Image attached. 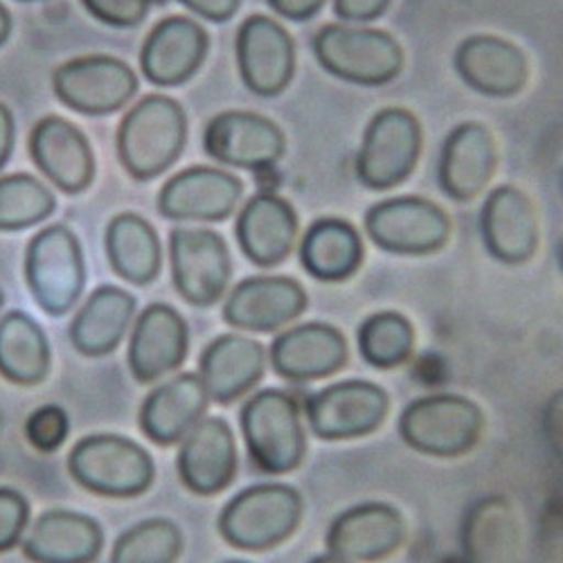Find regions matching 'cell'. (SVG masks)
<instances>
[{"mask_svg":"<svg viewBox=\"0 0 563 563\" xmlns=\"http://www.w3.org/2000/svg\"><path fill=\"white\" fill-rule=\"evenodd\" d=\"M187 118L183 107L167 96H147L122 120L118 154L135 180H150L167 172L183 154Z\"/></svg>","mask_w":563,"mask_h":563,"instance_id":"cell-1","label":"cell"},{"mask_svg":"<svg viewBox=\"0 0 563 563\" xmlns=\"http://www.w3.org/2000/svg\"><path fill=\"white\" fill-rule=\"evenodd\" d=\"M70 476L92 494L133 498L154 483L152 455L122 435H88L68 455Z\"/></svg>","mask_w":563,"mask_h":563,"instance_id":"cell-2","label":"cell"},{"mask_svg":"<svg viewBox=\"0 0 563 563\" xmlns=\"http://www.w3.org/2000/svg\"><path fill=\"white\" fill-rule=\"evenodd\" d=\"M313 55L330 75L361 86L388 84L404 68L399 41L369 27L324 25L313 38Z\"/></svg>","mask_w":563,"mask_h":563,"instance_id":"cell-3","label":"cell"},{"mask_svg":"<svg viewBox=\"0 0 563 563\" xmlns=\"http://www.w3.org/2000/svg\"><path fill=\"white\" fill-rule=\"evenodd\" d=\"M302 519V496L289 485H255L234 496L221 511L223 539L251 552L287 541Z\"/></svg>","mask_w":563,"mask_h":563,"instance_id":"cell-4","label":"cell"},{"mask_svg":"<svg viewBox=\"0 0 563 563\" xmlns=\"http://www.w3.org/2000/svg\"><path fill=\"white\" fill-rule=\"evenodd\" d=\"M485 429L478 404L460 395H431L406 406L399 435L408 446L435 457H457L472 451Z\"/></svg>","mask_w":563,"mask_h":563,"instance_id":"cell-5","label":"cell"},{"mask_svg":"<svg viewBox=\"0 0 563 563\" xmlns=\"http://www.w3.org/2000/svg\"><path fill=\"white\" fill-rule=\"evenodd\" d=\"M25 279L32 298L45 313H68L86 285L77 234L62 223L36 232L25 253Z\"/></svg>","mask_w":563,"mask_h":563,"instance_id":"cell-6","label":"cell"},{"mask_svg":"<svg viewBox=\"0 0 563 563\" xmlns=\"http://www.w3.org/2000/svg\"><path fill=\"white\" fill-rule=\"evenodd\" d=\"M242 431L257 468L289 474L307 453L298 404L285 390H262L242 408Z\"/></svg>","mask_w":563,"mask_h":563,"instance_id":"cell-7","label":"cell"},{"mask_svg":"<svg viewBox=\"0 0 563 563\" xmlns=\"http://www.w3.org/2000/svg\"><path fill=\"white\" fill-rule=\"evenodd\" d=\"M421 126L406 109H384L365 129L356 161L358 180L369 190H390L417 167Z\"/></svg>","mask_w":563,"mask_h":563,"instance_id":"cell-8","label":"cell"},{"mask_svg":"<svg viewBox=\"0 0 563 563\" xmlns=\"http://www.w3.org/2000/svg\"><path fill=\"white\" fill-rule=\"evenodd\" d=\"M372 242L397 255H429L446 246L451 219L433 201L397 197L372 206L365 217Z\"/></svg>","mask_w":563,"mask_h":563,"instance_id":"cell-9","label":"cell"},{"mask_svg":"<svg viewBox=\"0 0 563 563\" xmlns=\"http://www.w3.org/2000/svg\"><path fill=\"white\" fill-rule=\"evenodd\" d=\"M172 273L178 294L195 307H212L230 285L232 260L221 234L178 228L169 238Z\"/></svg>","mask_w":563,"mask_h":563,"instance_id":"cell-10","label":"cell"},{"mask_svg":"<svg viewBox=\"0 0 563 563\" xmlns=\"http://www.w3.org/2000/svg\"><path fill=\"white\" fill-rule=\"evenodd\" d=\"M53 86L68 109L84 115H109L133 100L137 77L122 59L92 55L64 64Z\"/></svg>","mask_w":563,"mask_h":563,"instance_id":"cell-11","label":"cell"},{"mask_svg":"<svg viewBox=\"0 0 563 563\" xmlns=\"http://www.w3.org/2000/svg\"><path fill=\"white\" fill-rule=\"evenodd\" d=\"M390 399L369 382H343L309 397L311 431L322 440H352L377 431L388 415Z\"/></svg>","mask_w":563,"mask_h":563,"instance_id":"cell-12","label":"cell"},{"mask_svg":"<svg viewBox=\"0 0 563 563\" xmlns=\"http://www.w3.org/2000/svg\"><path fill=\"white\" fill-rule=\"evenodd\" d=\"M208 156L242 169H268L287 152L282 129L257 113L225 111L210 120L203 133Z\"/></svg>","mask_w":563,"mask_h":563,"instance_id":"cell-13","label":"cell"},{"mask_svg":"<svg viewBox=\"0 0 563 563\" xmlns=\"http://www.w3.org/2000/svg\"><path fill=\"white\" fill-rule=\"evenodd\" d=\"M238 64L255 96H279L294 79L296 43L277 21L262 14L249 16L238 32Z\"/></svg>","mask_w":563,"mask_h":563,"instance_id":"cell-14","label":"cell"},{"mask_svg":"<svg viewBox=\"0 0 563 563\" xmlns=\"http://www.w3.org/2000/svg\"><path fill=\"white\" fill-rule=\"evenodd\" d=\"M302 285L285 275H257L240 282L225 300L223 318L246 332H275L307 309Z\"/></svg>","mask_w":563,"mask_h":563,"instance_id":"cell-15","label":"cell"},{"mask_svg":"<svg viewBox=\"0 0 563 563\" xmlns=\"http://www.w3.org/2000/svg\"><path fill=\"white\" fill-rule=\"evenodd\" d=\"M190 347V332L183 316L163 302L150 305L137 316L129 341V369L137 384H154L178 369Z\"/></svg>","mask_w":563,"mask_h":563,"instance_id":"cell-16","label":"cell"},{"mask_svg":"<svg viewBox=\"0 0 563 563\" xmlns=\"http://www.w3.org/2000/svg\"><path fill=\"white\" fill-rule=\"evenodd\" d=\"M244 195V185L217 167H190L165 183L158 210L176 221H223Z\"/></svg>","mask_w":563,"mask_h":563,"instance_id":"cell-17","label":"cell"},{"mask_svg":"<svg viewBox=\"0 0 563 563\" xmlns=\"http://www.w3.org/2000/svg\"><path fill=\"white\" fill-rule=\"evenodd\" d=\"M238 474V444L232 429L221 417H206L183 438L178 451V476L183 485L199 494L214 496L230 487Z\"/></svg>","mask_w":563,"mask_h":563,"instance_id":"cell-18","label":"cell"},{"mask_svg":"<svg viewBox=\"0 0 563 563\" xmlns=\"http://www.w3.org/2000/svg\"><path fill=\"white\" fill-rule=\"evenodd\" d=\"M453 64L468 88L489 98L519 96L530 77L528 57L523 51L492 34L464 38L457 45Z\"/></svg>","mask_w":563,"mask_h":563,"instance_id":"cell-19","label":"cell"},{"mask_svg":"<svg viewBox=\"0 0 563 563\" xmlns=\"http://www.w3.org/2000/svg\"><path fill=\"white\" fill-rule=\"evenodd\" d=\"M487 251L505 264H523L539 249V214L519 187L503 185L487 197L481 217Z\"/></svg>","mask_w":563,"mask_h":563,"instance_id":"cell-20","label":"cell"},{"mask_svg":"<svg viewBox=\"0 0 563 563\" xmlns=\"http://www.w3.org/2000/svg\"><path fill=\"white\" fill-rule=\"evenodd\" d=\"M30 154L36 167L68 195L84 192L96 178V156L88 137L64 118L51 115L36 122Z\"/></svg>","mask_w":563,"mask_h":563,"instance_id":"cell-21","label":"cell"},{"mask_svg":"<svg viewBox=\"0 0 563 563\" xmlns=\"http://www.w3.org/2000/svg\"><path fill=\"white\" fill-rule=\"evenodd\" d=\"M347 363V341L332 324L307 322L279 334L271 345L273 369L289 382L332 377Z\"/></svg>","mask_w":563,"mask_h":563,"instance_id":"cell-22","label":"cell"},{"mask_svg":"<svg viewBox=\"0 0 563 563\" xmlns=\"http://www.w3.org/2000/svg\"><path fill=\"white\" fill-rule=\"evenodd\" d=\"M406 523L401 514L386 503H365L343 511L327 534L330 554L345 561H379L401 548Z\"/></svg>","mask_w":563,"mask_h":563,"instance_id":"cell-23","label":"cell"},{"mask_svg":"<svg viewBox=\"0 0 563 563\" xmlns=\"http://www.w3.org/2000/svg\"><path fill=\"white\" fill-rule=\"evenodd\" d=\"M498 167V147L492 131L481 122L455 126L442 147L440 185L455 201L476 199Z\"/></svg>","mask_w":563,"mask_h":563,"instance_id":"cell-24","label":"cell"},{"mask_svg":"<svg viewBox=\"0 0 563 563\" xmlns=\"http://www.w3.org/2000/svg\"><path fill=\"white\" fill-rule=\"evenodd\" d=\"M208 45V34L197 21L169 16L147 36L140 68L154 86H178L201 68Z\"/></svg>","mask_w":563,"mask_h":563,"instance_id":"cell-25","label":"cell"},{"mask_svg":"<svg viewBox=\"0 0 563 563\" xmlns=\"http://www.w3.org/2000/svg\"><path fill=\"white\" fill-rule=\"evenodd\" d=\"M102 548L100 523L68 509L41 514L23 541V554L34 563H92Z\"/></svg>","mask_w":563,"mask_h":563,"instance_id":"cell-26","label":"cell"},{"mask_svg":"<svg viewBox=\"0 0 563 563\" xmlns=\"http://www.w3.org/2000/svg\"><path fill=\"white\" fill-rule=\"evenodd\" d=\"M210 397L199 374L185 372L158 386L140 408V429L158 446L183 442L208 410Z\"/></svg>","mask_w":563,"mask_h":563,"instance_id":"cell-27","label":"cell"},{"mask_svg":"<svg viewBox=\"0 0 563 563\" xmlns=\"http://www.w3.org/2000/svg\"><path fill=\"white\" fill-rule=\"evenodd\" d=\"M298 238V214L294 206L277 195L264 192L253 197L238 219V242L244 255L271 268L285 262Z\"/></svg>","mask_w":563,"mask_h":563,"instance_id":"cell-28","label":"cell"},{"mask_svg":"<svg viewBox=\"0 0 563 563\" xmlns=\"http://www.w3.org/2000/svg\"><path fill=\"white\" fill-rule=\"evenodd\" d=\"M264 367L266 352L257 341L225 334L203 350L199 377L212 401L232 404L260 384Z\"/></svg>","mask_w":563,"mask_h":563,"instance_id":"cell-29","label":"cell"},{"mask_svg":"<svg viewBox=\"0 0 563 563\" xmlns=\"http://www.w3.org/2000/svg\"><path fill=\"white\" fill-rule=\"evenodd\" d=\"M521 550V521L509 500L487 496L468 507L462 523L466 563H519Z\"/></svg>","mask_w":563,"mask_h":563,"instance_id":"cell-30","label":"cell"},{"mask_svg":"<svg viewBox=\"0 0 563 563\" xmlns=\"http://www.w3.org/2000/svg\"><path fill=\"white\" fill-rule=\"evenodd\" d=\"M135 313V298L120 287H100L90 294L70 324V341L84 356L98 358L118 350Z\"/></svg>","mask_w":563,"mask_h":563,"instance_id":"cell-31","label":"cell"},{"mask_svg":"<svg viewBox=\"0 0 563 563\" xmlns=\"http://www.w3.org/2000/svg\"><path fill=\"white\" fill-rule=\"evenodd\" d=\"M107 255L113 271L135 287L154 282L163 266V246L154 225L140 214H118L107 228Z\"/></svg>","mask_w":563,"mask_h":563,"instance_id":"cell-32","label":"cell"},{"mask_svg":"<svg viewBox=\"0 0 563 563\" xmlns=\"http://www.w3.org/2000/svg\"><path fill=\"white\" fill-rule=\"evenodd\" d=\"M300 260L311 277L320 282H343L354 275L363 262L361 234L343 219H318L305 234Z\"/></svg>","mask_w":563,"mask_h":563,"instance_id":"cell-33","label":"cell"},{"mask_svg":"<svg viewBox=\"0 0 563 563\" xmlns=\"http://www.w3.org/2000/svg\"><path fill=\"white\" fill-rule=\"evenodd\" d=\"M53 352L41 324L23 311L0 318V374L19 386H36L48 377Z\"/></svg>","mask_w":563,"mask_h":563,"instance_id":"cell-34","label":"cell"},{"mask_svg":"<svg viewBox=\"0 0 563 563\" xmlns=\"http://www.w3.org/2000/svg\"><path fill=\"white\" fill-rule=\"evenodd\" d=\"M358 350L369 365L382 369L406 363L415 350L410 320L397 311L369 316L358 330Z\"/></svg>","mask_w":563,"mask_h":563,"instance_id":"cell-35","label":"cell"},{"mask_svg":"<svg viewBox=\"0 0 563 563\" xmlns=\"http://www.w3.org/2000/svg\"><path fill=\"white\" fill-rule=\"evenodd\" d=\"M57 208L51 187L30 174L0 178V230H23L48 219Z\"/></svg>","mask_w":563,"mask_h":563,"instance_id":"cell-36","label":"cell"},{"mask_svg":"<svg viewBox=\"0 0 563 563\" xmlns=\"http://www.w3.org/2000/svg\"><path fill=\"white\" fill-rule=\"evenodd\" d=\"M180 552V528L167 519H147L115 541L111 563H176Z\"/></svg>","mask_w":563,"mask_h":563,"instance_id":"cell-37","label":"cell"},{"mask_svg":"<svg viewBox=\"0 0 563 563\" xmlns=\"http://www.w3.org/2000/svg\"><path fill=\"white\" fill-rule=\"evenodd\" d=\"M70 417L57 404H45L30 412L25 421V438L38 453H55L68 440Z\"/></svg>","mask_w":563,"mask_h":563,"instance_id":"cell-38","label":"cell"},{"mask_svg":"<svg viewBox=\"0 0 563 563\" xmlns=\"http://www.w3.org/2000/svg\"><path fill=\"white\" fill-rule=\"evenodd\" d=\"M30 523V503L23 494L0 487V552L16 548Z\"/></svg>","mask_w":563,"mask_h":563,"instance_id":"cell-39","label":"cell"},{"mask_svg":"<svg viewBox=\"0 0 563 563\" xmlns=\"http://www.w3.org/2000/svg\"><path fill=\"white\" fill-rule=\"evenodd\" d=\"M86 12L113 27H135L150 14L152 0H81Z\"/></svg>","mask_w":563,"mask_h":563,"instance_id":"cell-40","label":"cell"},{"mask_svg":"<svg viewBox=\"0 0 563 563\" xmlns=\"http://www.w3.org/2000/svg\"><path fill=\"white\" fill-rule=\"evenodd\" d=\"M393 0H334V10L343 21L367 23L379 19Z\"/></svg>","mask_w":563,"mask_h":563,"instance_id":"cell-41","label":"cell"},{"mask_svg":"<svg viewBox=\"0 0 563 563\" xmlns=\"http://www.w3.org/2000/svg\"><path fill=\"white\" fill-rule=\"evenodd\" d=\"M543 433H545L550 449L563 462V390H559L545 406Z\"/></svg>","mask_w":563,"mask_h":563,"instance_id":"cell-42","label":"cell"},{"mask_svg":"<svg viewBox=\"0 0 563 563\" xmlns=\"http://www.w3.org/2000/svg\"><path fill=\"white\" fill-rule=\"evenodd\" d=\"M180 3L190 12L203 16L208 21L223 23V21L232 19L234 12L240 10L242 0H180Z\"/></svg>","mask_w":563,"mask_h":563,"instance_id":"cell-43","label":"cell"},{"mask_svg":"<svg viewBox=\"0 0 563 563\" xmlns=\"http://www.w3.org/2000/svg\"><path fill=\"white\" fill-rule=\"evenodd\" d=\"M268 5L279 16L291 19V21H307L322 10L324 0H268Z\"/></svg>","mask_w":563,"mask_h":563,"instance_id":"cell-44","label":"cell"},{"mask_svg":"<svg viewBox=\"0 0 563 563\" xmlns=\"http://www.w3.org/2000/svg\"><path fill=\"white\" fill-rule=\"evenodd\" d=\"M14 135H16L14 115L5 104H0V169H3L5 163L10 161V154L14 150Z\"/></svg>","mask_w":563,"mask_h":563,"instance_id":"cell-45","label":"cell"},{"mask_svg":"<svg viewBox=\"0 0 563 563\" xmlns=\"http://www.w3.org/2000/svg\"><path fill=\"white\" fill-rule=\"evenodd\" d=\"M10 32H12V16H10L8 8L0 3V45L8 41Z\"/></svg>","mask_w":563,"mask_h":563,"instance_id":"cell-46","label":"cell"},{"mask_svg":"<svg viewBox=\"0 0 563 563\" xmlns=\"http://www.w3.org/2000/svg\"><path fill=\"white\" fill-rule=\"evenodd\" d=\"M311 563H352V561H345V559H341V556H336V554H324V556L313 559Z\"/></svg>","mask_w":563,"mask_h":563,"instance_id":"cell-47","label":"cell"},{"mask_svg":"<svg viewBox=\"0 0 563 563\" xmlns=\"http://www.w3.org/2000/svg\"><path fill=\"white\" fill-rule=\"evenodd\" d=\"M556 260H559V266H561V271H563V242H561L559 249H556Z\"/></svg>","mask_w":563,"mask_h":563,"instance_id":"cell-48","label":"cell"},{"mask_svg":"<svg viewBox=\"0 0 563 563\" xmlns=\"http://www.w3.org/2000/svg\"><path fill=\"white\" fill-rule=\"evenodd\" d=\"M3 300H5V298H3V291H0V307H3Z\"/></svg>","mask_w":563,"mask_h":563,"instance_id":"cell-49","label":"cell"},{"mask_svg":"<svg viewBox=\"0 0 563 563\" xmlns=\"http://www.w3.org/2000/svg\"><path fill=\"white\" fill-rule=\"evenodd\" d=\"M228 563H246V561H228Z\"/></svg>","mask_w":563,"mask_h":563,"instance_id":"cell-50","label":"cell"},{"mask_svg":"<svg viewBox=\"0 0 563 563\" xmlns=\"http://www.w3.org/2000/svg\"><path fill=\"white\" fill-rule=\"evenodd\" d=\"M561 192H563V176H561Z\"/></svg>","mask_w":563,"mask_h":563,"instance_id":"cell-51","label":"cell"}]
</instances>
